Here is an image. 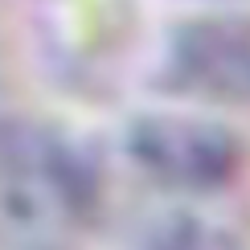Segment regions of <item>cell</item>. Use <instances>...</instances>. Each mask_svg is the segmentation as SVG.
<instances>
[{"label":"cell","instance_id":"6da1fadb","mask_svg":"<svg viewBox=\"0 0 250 250\" xmlns=\"http://www.w3.org/2000/svg\"><path fill=\"white\" fill-rule=\"evenodd\" d=\"M135 156L176 185L222 181L234 164V140L222 127L189 119H148L135 131Z\"/></svg>","mask_w":250,"mask_h":250}]
</instances>
